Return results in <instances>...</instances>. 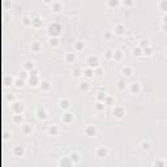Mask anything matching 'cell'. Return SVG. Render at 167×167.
I'll return each instance as SVG.
<instances>
[{
  "label": "cell",
  "mask_w": 167,
  "mask_h": 167,
  "mask_svg": "<svg viewBox=\"0 0 167 167\" xmlns=\"http://www.w3.org/2000/svg\"><path fill=\"white\" fill-rule=\"evenodd\" d=\"M60 31H61V26L59 24H51V25L48 26V33L52 37H57L60 34Z\"/></svg>",
  "instance_id": "cell-1"
},
{
  "label": "cell",
  "mask_w": 167,
  "mask_h": 167,
  "mask_svg": "<svg viewBox=\"0 0 167 167\" xmlns=\"http://www.w3.org/2000/svg\"><path fill=\"white\" fill-rule=\"evenodd\" d=\"M99 64V60L97 56H90L88 59V65H89V68H97Z\"/></svg>",
  "instance_id": "cell-2"
},
{
  "label": "cell",
  "mask_w": 167,
  "mask_h": 167,
  "mask_svg": "<svg viewBox=\"0 0 167 167\" xmlns=\"http://www.w3.org/2000/svg\"><path fill=\"white\" fill-rule=\"evenodd\" d=\"M114 115L116 116V118H119V119H122L123 116L125 115V111L123 107H116L115 110H114Z\"/></svg>",
  "instance_id": "cell-3"
},
{
  "label": "cell",
  "mask_w": 167,
  "mask_h": 167,
  "mask_svg": "<svg viewBox=\"0 0 167 167\" xmlns=\"http://www.w3.org/2000/svg\"><path fill=\"white\" fill-rule=\"evenodd\" d=\"M85 133L88 136H95V133H97L95 127H94V125H88V127L85 128Z\"/></svg>",
  "instance_id": "cell-4"
},
{
  "label": "cell",
  "mask_w": 167,
  "mask_h": 167,
  "mask_svg": "<svg viewBox=\"0 0 167 167\" xmlns=\"http://www.w3.org/2000/svg\"><path fill=\"white\" fill-rule=\"evenodd\" d=\"M130 91H132L133 94H138L140 91H141V86H140V84L133 82L132 85H130Z\"/></svg>",
  "instance_id": "cell-5"
},
{
  "label": "cell",
  "mask_w": 167,
  "mask_h": 167,
  "mask_svg": "<svg viewBox=\"0 0 167 167\" xmlns=\"http://www.w3.org/2000/svg\"><path fill=\"white\" fill-rule=\"evenodd\" d=\"M60 167H72L71 158H63V159H60Z\"/></svg>",
  "instance_id": "cell-6"
},
{
  "label": "cell",
  "mask_w": 167,
  "mask_h": 167,
  "mask_svg": "<svg viewBox=\"0 0 167 167\" xmlns=\"http://www.w3.org/2000/svg\"><path fill=\"white\" fill-rule=\"evenodd\" d=\"M95 154L98 157H101V158L107 157V149H105V147H98V149L95 150Z\"/></svg>",
  "instance_id": "cell-7"
},
{
  "label": "cell",
  "mask_w": 167,
  "mask_h": 167,
  "mask_svg": "<svg viewBox=\"0 0 167 167\" xmlns=\"http://www.w3.org/2000/svg\"><path fill=\"white\" fill-rule=\"evenodd\" d=\"M37 115H38V118H39V119H46L47 114H46L45 107H38V110H37Z\"/></svg>",
  "instance_id": "cell-8"
},
{
  "label": "cell",
  "mask_w": 167,
  "mask_h": 167,
  "mask_svg": "<svg viewBox=\"0 0 167 167\" xmlns=\"http://www.w3.org/2000/svg\"><path fill=\"white\" fill-rule=\"evenodd\" d=\"M65 60L68 63H73L74 60H76V55L73 54V52H67V55H65Z\"/></svg>",
  "instance_id": "cell-9"
},
{
  "label": "cell",
  "mask_w": 167,
  "mask_h": 167,
  "mask_svg": "<svg viewBox=\"0 0 167 167\" xmlns=\"http://www.w3.org/2000/svg\"><path fill=\"white\" fill-rule=\"evenodd\" d=\"M63 120H64L65 123H72L73 122V115H72L71 112H67L65 115H63Z\"/></svg>",
  "instance_id": "cell-10"
},
{
  "label": "cell",
  "mask_w": 167,
  "mask_h": 167,
  "mask_svg": "<svg viewBox=\"0 0 167 167\" xmlns=\"http://www.w3.org/2000/svg\"><path fill=\"white\" fill-rule=\"evenodd\" d=\"M31 50H33V51H35V52L41 51V50H42V45H41L39 42H34L33 45H31Z\"/></svg>",
  "instance_id": "cell-11"
},
{
  "label": "cell",
  "mask_w": 167,
  "mask_h": 167,
  "mask_svg": "<svg viewBox=\"0 0 167 167\" xmlns=\"http://www.w3.org/2000/svg\"><path fill=\"white\" fill-rule=\"evenodd\" d=\"M59 106H60V108H68L69 107V101L68 99H61L59 102Z\"/></svg>",
  "instance_id": "cell-12"
},
{
  "label": "cell",
  "mask_w": 167,
  "mask_h": 167,
  "mask_svg": "<svg viewBox=\"0 0 167 167\" xmlns=\"http://www.w3.org/2000/svg\"><path fill=\"white\" fill-rule=\"evenodd\" d=\"M48 132L51 133L52 136H55V134H57V133H59V129H57L56 125H51V127L48 128Z\"/></svg>",
  "instance_id": "cell-13"
},
{
  "label": "cell",
  "mask_w": 167,
  "mask_h": 167,
  "mask_svg": "<svg viewBox=\"0 0 167 167\" xmlns=\"http://www.w3.org/2000/svg\"><path fill=\"white\" fill-rule=\"evenodd\" d=\"M50 88H51L50 82H47V81H42V82H41V89H42V90H48Z\"/></svg>",
  "instance_id": "cell-14"
},
{
  "label": "cell",
  "mask_w": 167,
  "mask_h": 167,
  "mask_svg": "<svg viewBox=\"0 0 167 167\" xmlns=\"http://www.w3.org/2000/svg\"><path fill=\"white\" fill-rule=\"evenodd\" d=\"M69 158H71L72 162H78L80 161V155L77 153H72L71 155H69Z\"/></svg>",
  "instance_id": "cell-15"
},
{
  "label": "cell",
  "mask_w": 167,
  "mask_h": 167,
  "mask_svg": "<svg viewBox=\"0 0 167 167\" xmlns=\"http://www.w3.org/2000/svg\"><path fill=\"white\" fill-rule=\"evenodd\" d=\"M115 31L118 33V34H123V33L125 31V28L123 25H118V26H116V29H115Z\"/></svg>",
  "instance_id": "cell-16"
},
{
  "label": "cell",
  "mask_w": 167,
  "mask_h": 167,
  "mask_svg": "<svg viewBox=\"0 0 167 167\" xmlns=\"http://www.w3.org/2000/svg\"><path fill=\"white\" fill-rule=\"evenodd\" d=\"M123 73H124L127 77H129L130 74H132V69H130L129 67H124V68H123Z\"/></svg>",
  "instance_id": "cell-17"
},
{
  "label": "cell",
  "mask_w": 167,
  "mask_h": 167,
  "mask_svg": "<svg viewBox=\"0 0 167 167\" xmlns=\"http://www.w3.org/2000/svg\"><path fill=\"white\" fill-rule=\"evenodd\" d=\"M122 56H123V54H122V51H119V50L114 52V59H115V60H120V59H122Z\"/></svg>",
  "instance_id": "cell-18"
},
{
  "label": "cell",
  "mask_w": 167,
  "mask_h": 167,
  "mask_svg": "<svg viewBox=\"0 0 167 167\" xmlns=\"http://www.w3.org/2000/svg\"><path fill=\"white\" fill-rule=\"evenodd\" d=\"M118 88H119L120 90H124L125 89V81L124 80H119V81H118Z\"/></svg>",
  "instance_id": "cell-19"
},
{
  "label": "cell",
  "mask_w": 167,
  "mask_h": 167,
  "mask_svg": "<svg viewBox=\"0 0 167 167\" xmlns=\"http://www.w3.org/2000/svg\"><path fill=\"white\" fill-rule=\"evenodd\" d=\"M106 98H107V97H106V94H103V93H98V95H97V99H98L99 102H105L106 101Z\"/></svg>",
  "instance_id": "cell-20"
},
{
  "label": "cell",
  "mask_w": 167,
  "mask_h": 167,
  "mask_svg": "<svg viewBox=\"0 0 167 167\" xmlns=\"http://www.w3.org/2000/svg\"><path fill=\"white\" fill-rule=\"evenodd\" d=\"M93 73H94V71L91 68H89V69H86V71H84V74H85L86 77H91L93 76Z\"/></svg>",
  "instance_id": "cell-21"
},
{
  "label": "cell",
  "mask_w": 167,
  "mask_h": 167,
  "mask_svg": "<svg viewBox=\"0 0 167 167\" xmlns=\"http://www.w3.org/2000/svg\"><path fill=\"white\" fill-rule=\"evenodd\" d=\"M30 85H33V86L38 85V77H31L30 78Z\"/></svg>",
  "instance_id": "cell-22"
},
{
  "label": "cell",
  "mask_w": 167,
  "mask_h": 167,
  "mask_svg": "<svg viewBox=\"0 0 167 167\" xmlns=\"http://www.w3.org/2000/svg\"><path fill=\"white\" fill-rule=\"evenodd\" d=\"M95 107H97V110H98V111H102L103 108H105V103H102V102H98V103L95 105Z\"/></svg>",
  "instance_id": "cell-23"
},
{
  "label": "cell",
  "mask_w": 167,
  "mask_h": 167,
  "mask_svg": "<svg viewBox=\"0 0 167 167\" xmlns=\"http://www.w3.org/2000/svg\"><path fill=\"white\" fill-rule=\"evenodd\" d=\"M154 166H155V167H166V164H164L163 161H155Z\"/></svg>",
  "instance_id": "cell-24"
},
{
  "label": "cell",
  "mask_w": 167,
  "mask_h": 167,
  "mask_svg": "<svg viewBox=\"0 0 167 167\" xmlns=\"http://www.w3.org/2000/svg\"><path fill=\"white\" fill-rule=\"evenodd\" d=\"M159 7H161L162 11H167V1H161V3H159Z\"/></svg>",
  "instance_id": "cell-25"
},
{
  "label": "cell",
  "mask_w": 167,
  "mask_h": 167,
  "mask_svg": "<svg viewBox=\"0 0 167 167\" xmlns=\"http://www.w3.org/2000/svg\"><path fill=\"white\" fill-rule=\"evenodd\" d=\"M33 67H34V64H33V61H26V64H25V68L26 69H33Z\"/></svg>",
  "instance_id": "cell-26"
},
{
  "label": "cell",
  "mask_w": 167,
  "mask_h": 167,
  "mask_svg": "<svg viewBox=\"0 0 167 167\" xmlns=\"http://www.w3.org/2000/svg\"><path fill=\"white\" fill-rule=\"evenodd\" d=\"M133 54L136 55V56H140V55L142 54V52H141V47H137V48H134V50H133Z\"/></svg>",
  "instance_id": "cell-27"
},
{
  "label": "cell",
  "mask_w": 167,
  "mask_h": 167,
  "mask_svg": "<svg viewBox=\"0 0 167 167\" xmlns=\"http://www.w3.org/2000/svg\"><path fill=\"white\" fill-rule=\"evenodd\" d=\"M80 89H81V90H88V89H89V85L86 84V82H82L81 85H80Z\"/></svg>",
  "instance_id": "cell-28"
},
{
  "label": "cell",
  "mask_w": 167,
  "mask_h": 167,
  "mask_svg": "<svg viewBox=\"0 0 167 167\" xmlns=\"http://www.w3.org/2000/svg\"><path fill=\"white\" fill-rule=\"evenodd\" d=\"M144 55H147V56H150V55H151V48H150V47L145 48V50H144Z\"/></svg>",
  "instance_id": "cell-29"
},
{
  "label": "cell",
  "mask_w": 167,
  "mask_h": 167,
  "mask_svg": "<svg viewBox=\"0 0 167 167\" xmlns=\"http://www.w3.org/2000/svg\"><path fill=\"white\" fill-rule=\"evenodd\" d=\"M73 74H74V76H76V77H80V76H81V69L76 68V69H74V71H73Z\"/></svg>",
  "instance_id": "cell-30"
},
{
  "label": "cell",
  "mask_w": 167,
  "mask_h": 167,
  "mask_svg": "<svg viewBox=\"0 0 167 167\" xmlns=\"http://www.w3.org/2000/svg\"><path fill=\"white\" fill-rule=\"evenodd\" d=\"M14 153H16V154H22L24 149H22V147H16V149H14Z\"/></svg>",
  "instance_id": "cell-31"
},
{
  "label": "cell",
  "mask_w": 167,
  "mask_h": 167,
  "mask_svg": "<svg viewBox=\"0 0 167 167\" xmlns=\"http://www.w3.org/2000/svg\"><path fill=\"white\" fill-rule=\"evenodd\" d=\"M22 106H20V103H16V111H17V112H21V111H22Z\"/></svg>",
  "instance_id": "cell-32"
},
{
  "label": "cell",
  "mask_w": 167,
  "mask_h": 167,
  "mask_svg": "<svg viewBox=\"0 0 167 167\" xmlns=\"http://www.w3.org/2000/svg\"><path fill=\"white\" fill-rule=\"evenodd\" d=\"M111 56L114 57V52H112V51H110V50H108V51L106 52V57H107V59H110Z\"/></svg>",
  "instance_id": "cell-33"
},
{
  "label": "cell",
  "mask_w": 167,
  "mask_h": 167,
  "mask_svg": "<svg viewBox=\"0 0 167 167\" xmlns=\"http://www.w3.org/2000/svg\"><path fill=\"white\" fill-rule=\"evenodd\" d=\"M50 43H51L52 46H56L57 45V39L56 38H51V39H50Z\"/></svg>",
  "instance_id": "cell-34"
},
{
  "label": "cell",
  "mask_w": 167,
  "mask_h": 167,
  "mask_svg": "<svg viewBox=\"0 0 167 167\" xmlns=\"http://www.w3.org/2000/svg\"><path fill=\"white\" fill-rule=\"evenodd\" d=\"M54 9H55V12H59L60 11V4L59 3H55L54 4Z\"/></svg>",
  "instance_id": "cell-35"
},
{
  "label": "cell",
  "mask_w": 167,
  "mask_h": 167,
  "mask_svg": "<svg viewBox=\"0 0 167 167\" xmlns=\"http://www.w3.org/2000/svg\"><path fill=\"white\" fill-rule=\"evenodd\" d=\"M141 47H149V42L147 41H141Z\"/></svg>",
  "instance_id": "cell-36"
},
{
  "label": "cell",
  "mask_w": 167,
  "mask_h": 167,
  "mask_svg": "<svg viewBox=\"0 0 167 167\" xmlns=\"http://www.w3.org/2000/svg\"><path fill=\"white\" fill-rule=\"evenodd\" d=\"M149 147H150V144H149V142H144V144H142V149L147 150Z\"/></svg>",
  "instance_id": "cell-37"
},
{
  "label": "cell",
  "mask_w": 167,
  "mask_h": 167,
  "mask_svg": "<svg viewBox=\"0 0 167 167\" xmlns=\"http://www.w3.org/2000/svg\"><path fill=\"white\" fill-rule=\"evenodd\" d=\"M82 47H84V45H82L81 42H78V43H77V50H81Z\"/></svg>",
  "instance_id": "cell-38"
},
{
  "label": "cell",
  "mask_w": 167,
  "mask_h": 167,
  "mask_svg": "<svg viewBox=\"0 0 167 167\" xmlns=\"http://www.w3.org/2000/svg\"><path fill=\"white\" fill-rule=\"evenodd\" d=\"M108 4H110V5H118V1H110Z\"/></svg>",
  "instance_id": "cell-39"
},
{
  "label": "cell",
  "mask_w": 167,
  "mask_h": 167,
  "mask_svg": "<svg viewBox=\"0 0 167 167\" xmlns=\"http://www.w3.org/2000/svg\"><path fill=\"white\" fill-rule=\"evenodd\" d=\"M163 24H166V25H167V14H166V16H163Z\"/></svg>",
  "instance_id": "cell-40"
},
{
  "label": "cell",
  "mask_w": 167,
  "mask_h": 167,
  "mask_svg": "<svg viewBox=\"0 0 167 167\" xmlns=\"http://www.w3.org/2000/svg\"><path fill=\"white\" fill-rule=\"evenodd\" d=\"M162 29H163L164 31H167V25H166V24H163V26H162Z\"/></svg>",
  "instance_id": "cell-41"
},
{
  "label": "cell",
  "mask_w": 167,
  "mask_h": 167,
  "mask_svg": "<svg viewBox=\"0 0 167 167\" xmlns=\"http://www.w3.org/2000/svg\"><path fill=\"white\" fill-rule=\"evenodd\" d=\"M30 127H25V132H30Z\"/></svg>",
  "instance_id": "cell-42"
},
{
  "label": "cell",
  "mask_w": 167,
  "mask_h": 167,
  "mask_svg": "<svg viewBox=\"0 0 167 167\" xmlns=\"http://www.w3.org/2000/svg\"><path fill=\"white\" fill-rule=\"evenodd\" d=\"M97 74H98V76H101V74H102V71H101V69H98V71H97Z\"/></svg>",
  "instance_id": "cell-43"
},
{
  "label": "cell",
  "mask_w": 167,
  "mask_h": 167,
  "mask_svg": "<svg viewBox=\"0 0 167 167\" xmlns=\"http://www.w3.org/2000/svg\"><path fill=\"white\" fill-rule=\"evenodd\" d=\"M164 164H166V167H167V161H166V163H164Z\"/></svg>",
  "instance_id": "cell-44"
},
{
  "label": "cell",
  "mask_w": 167,
  "mask_h": 167,
  "mask_svg": "<svg viewBox=\"0 0 167 167\" xmlns=\"http://www.w3.org/2000/svg\"><path fill=\"white\" fill-rule=\"evenodd\" d=\"M166 56H167V50H166Z\"/></svg>",
  "instance_id": "cell-45"
}]
</instances>
